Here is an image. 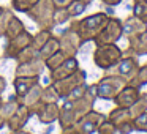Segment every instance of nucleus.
I'll use <instances>...</instances> for the list:
<instances>
[{
	"mask_svg": "<svg viewBox=\"0 0 147 134\" xmlns=\"http://www.w3.org/2000/svg\"><path fill=\"white\" fill-rule=\"evenodd\" d=\"M54 11L55 7L52 3V0H38L33 8L27 11V17L38 25V29H46L52 30L55 27L54 22Z\"/></svg>",
	"mask_w": 147,
	"mask_h": 134,
	"instance_id": "obj_1",
	"label": "nucleus"
},
{
	"mask_svg": "<svg viewBox=\"0 0 147 134\" xmlns=\"http://www.w3.org/2000/svg\"><path fill=\"white\" fill-rule=\"evenodd\" d=\"M33 35L29 30H24L19 35L13 36V38L7 40V44L3 46V58H16L22 49H26L27 46L32 44Z\"/></svg>",
	"mask_w": 147,
	"mask_h": 134,
	"instance_id": "obj_2",
	"label": "nucleus"
},
{
	"mask_svg": "<svg viewBox=\"0 0 147 134\" xmlns=\"http://www.w3.org/2000/svg\"><path fill=\"white\" fill-rule=\"evenodd\" d=\"M105 24H106V16L103 13H98V14H92V16L79 21V22H73L71 29H76V33L81 38H87L90 33L98 32Z\"/></svg>",
	"mask_w": 147,
	"mask_h": 134,
	"instance_id": "obj_3",
	"label": "nucleus"
},
{
	"mask_svg": "<svg viewBox=\"0 0 147 134\" xmlns=\"http://www.w3.org/2000/svg\"><path fill=\"white\" fill-rule=\"evenodd\" d=\"M46 68V63L41 58H35L30 62H22L16 65L14 76H27V77H40Z\"/></svg>",
	"mask_w": 147,
	"mask_h": 134,
	"instance_id": "obj_4",
	"label": "nucleus"
},
{
	"mask_svg": "<svg viewBox=\"0 0 147 134\" xmlns=\"http://www.w3.org/2000/svg\"><path fill=\"white\" fill-rule=\"evenodd\" d=\"M82 77H84V74H78L76 71H74L73 74H70V76L63 77V79H60V80H55V82H52V84H54L57 93L60 95V98H65V96H68L78 85H79Z\"/></svg>",
	"mask_w": 147,
	"mask_h": 134,
	"instance_id": "obj_5",
	"label": "nucleus"
},
{
	"mask_svg": "<svg viewBox=\"0 0 147 134\" xmlns=\"http://www.w3.org/2000/svg\"><path fill=\"white\" fill-rule=\"evenodd\" d=\"M59 111L60 107L57 103H41L40 107L36 109L35 115L43 125H52L55 120H59Z\"/></svg>",
	"mask_w": 147,
	"mask_h": 134,
	"instance_id": "obj_6",
	"label": "nucleus"
},
{
	"mask_svg": "<svg viewBox=\"0 0 147 134\" xmlns=\"http://www.w3.org/2000/svg\"><path fill=\"white\" fill-rule=\"evenodd\" d=\"M32 115L33 114H32V111H30V109H27L26 106L21 104V107L18 109V111L7 120V128L10 131L24 129V126L29 123V120L32 118Z\"/></svg>",
	"mask_w": 147,
	"mask_h": 134,
	"instance_id": "obj_7",
	"label": "nucleus"
},
{
	"mask_svg": "<svg viewBox=\"0 0 147 134\" xmlns=\"http://www.w3.org/2000/svg\"><path fill=\"white\" fill-rule=\"evenodd\" d=\"M41 90H43V85L38 82L35 87H32V88L21 98V104L26 106L27 109H30L33 115H35L36 109L41 104Z\"/></svg>",
	"mask_w": 147,
	"mask_h": 134,
	"instance_id": "obj_8",
	"label": "nucleus"
},
{
	"mask_svg": "<svg viewBox=\"0 0 147 134\" xmlns=\"http://www.w3.org/2000/svg\"><path fill=\"white\" fill-rule=\"evenodd\" d=\"M76 68H78L76 60L70 57V58H67V60H65L59 68H55V70H52L51 73H49V79H51L52 82H55V80H60V79H63V77L73 74L74 71H76Z\"/></svg>",
	"mask_w": 147,
	"mask_h": 134,
	"instance_id": "obj_9",
	"label": "nucleus"
},
{
	"mask_svg": "<svg viewBox=\"0 0 147 134\" xmlns=\"http://www.w3.org/2000/svg\"><path fill=\"white\" fill-rule=\"evenodd\" d=\"M40 82V77H27V76H14L13 79V87L14 93L19 98H22L32 87H35Z\"/></svg>",
	"mask_w": 147,
	"mask_h": 134,
	"instance_id": "obj_10",
	"label": "nucleus"
},
{
	"mask_svg": "<svg viewBox=\"0 0 147 134\" xmlns=\"http://www.w3.org/2000/svg\"><path fill=\"white\" fill-rule=\"evenodd\" d=\"M19 107H21V98L16 93H13V95L8 96V99H5L2 103V106H0V117L7 121Z\"/></svg>",
	"mask_w": 147,
	"mask_h": 134,
	"instance_id": "obj_11",
	"label": "nucleus"
},
{
	"mask_svg": "<svg viewBox=\"0 0 147 134\" xmlns=\"http://www.w3.org/2000/svg\"><path fill=\"white\" fill-rule=\"evenodd\" d=\"M59 51H60V43H59V40L55 38V36H52V38L40 49L38 58H41L43 62H46L49 57H52V55H54L55 52H59Z\"/></svg>",
	"mask_w": 147,
	"mask_h": 134,
	"instance_id": "obj_12",
	"label": "nucleus"
},
{
	"mask_svg": "<svg viewBox=\"0 0 147 134\" xmlns=\"http://www.w3.org/2000/svg\"><path fill=\"white\" fill-rule=\"evenodd\" d=\"M26 30V25H24V22L19 19V17L14 14L13 17L10 19V22H8V27H7V32H5V40H10L13 38V36L19 35L21 32H24Z\"/></svg>",
	"mask_w": 147,
	"mask_h": 134,
	"instance_id": "obj_13",
	"label": "nucleus"
},
{
	"mask_svg": "<svg viewBox=\"0 0 147 134\" xmlns=\"http://www.w3.org/2000/svg\"><path fill=\"white\" fill-rule=\"evenodd\" d=\"M52 38V30H46V29H40L38 32L33 35V40H32V46H35L36 49H41L49 40Z\"/></svg>",
	"mask_w": 147,
	"mask_h": 134,
	"instance_id": "obj_14",
	"label": "nucleus"
},
{
	"mask_svg": "<svg viewBox=\"0 0 147 134\" xmlns=\"http://www.w3.org/2000/svg\"><path fill=\"white\" fill-rule=\"evenodd\" d=\"M38 54L40 51L35 48V46H27L26 49H22V51L18 54V57L14 58V60L18 62V63H22V62H30V60H35V58H38Z\"/></svg>",
	"mask_w": 147,
	"mask_h": 134,
	"instance_id": "obj_15",
	"label": "nucleus"
},
{
	"mask_svg": "<svg viewBox=\"0 0 147 134\" xmlns=\"http://www.w3.org/2000/svg\"><path fill=\"white\" fill-rule=\"evenodd\" d=\"M36 2H38V0H10V8L13 11L26 14L30 8H33V5H35Z\"/></svg>",
	"mask_w": 147,
	"mask_h": 134,
	"instance_id": "obj_16",
	"label": "nucleus"
},
{
	"mask_svg": "<svg viewBox=\"0 0 147 134\" xmlns=\"http://www.w3.org/2000/svg\"><path fill=\"white\" fill-rule=\"evenodd\" d=\"M60 95L57 93L54 84H49V85L43 87L41 90V103H57Z\"/></svg>",
	"mask_w": 147,
	"mask_h": 134,
	"instance_id": "obj_17",
	"label": "nucleus"
},
{
	"mask_svg": "<svg viewBox=\"0 0 147 134\" xmlns=\"http://www.w3.org/2000/svg\"><path fill=\"white\" fill-rule=\"evenodd\" d=\"M13 16H14V11L11 10V8H5L3 7V10H2V13H0V38H3L5 36L8 22H10V19Z\"/></svg>",
	"mask_w": 147,
	"mask_h": 134,
	"instance_id": "obj_18",
	"label": "nucleus"
},
{
	"mask_svg": "<svg viewBox=\"0 0 147 134\" xmlns=\"http://www.w3.org/2000/svg\"><path fill=\"white\" fill-rule=\"evenodd\" d=\"M67 58H68V57H65V54H62L60 51H59V52H55V54L52 55V57H49L48 60L45 62V63H46V68H48L49 71L55 70V68H59V66H60V65L63 63L65 60H67Z\"/></svg>",
	"mask_w": 147,
	"mask_h": 134,
	"instance_id": "obj_19",
	"label": "nucleus"
},
{
	"mask_svg": "<svg viewBox=\"0 0 147 134\" xmlns=\"http://www.w3.org/2000/svg\"><path fill=\"white\" fill-rule=\"evenodd\" d=\"M86 7L87 5L84 3V2H81V0H73V2L67 7V10H68V13H70L71 17H76V16H79V14L84 13Z\"/></svg>",
	"mask_w": 147,
	"mask_h": 134,
	"instance_id": "obj_20",
	"label": "nucleus"
},
{
	"mask_svg": "<svg viewBox=\"0 0 147 134\" xmlns=\"http://www.w3.org/2000/svg\"><path fill=\"white\" fill-rule=\"evenodd\" d=\"M70 19H71V16H70V13H68L67 8H55V11H54V22H55V25L63 24V22H67V21H70Z\"/></svg>",
	"mask_w": 147,
	"mask_h": 134,
	"instance_id": "obj_21",
	"label": "nucleus"
},
{
	"mask_svg": "<svg viewBox=\"0 0 147 134\" xmlns=\"http://www.w3.org/2000/svg\"><path fill=\"white\" fill-rule=\"evenodd\" d=\"M71 2L73 0H52V3H54L55 8H67Z\"/></svg>",
	"mask_w": 147,
	"mask_h": 134,
	"instance_id": "obj_22",
	"label": "nucleus"
},
{
	"mask_svg": "<svg viewBox=\"0 0 147 134\" xmlns=\"http://www.w3.org/2000/svg\"><path fill=\"white\" fill-rule=\"evenodd\" d=\"M7 90V79H5L3 76H0V96H2V93Z\"/></svg>",
	"mask_w": 147,
	"mask_h": 134,
	"instance_id": "obj_23",
	"label": "nucleus"
},
{
	"mask_svg": "<svg viewBox=\"0 0 147 134\" xmlns=\"http://www.w3.org/2000/svg\"><path fill=\"white\" fill-rule=\"evenodd\" d=\"M10 134H33V133L26 131V129H18V131H10Z\"/></svg>",
	"mask_w": 147,
	"mask_h": 134,
	"instance_id": "obj_24",
	"label": "nucleus"
},
{
	"mask_svg": "<svg viewBox=\"0 0 147 134\" xmlns=\"http://www.w3.org/2000/svg\"><path fill=\"white\" fill-rule=\"evenodd\" d=\"M5 126H7V121H5V120H3V118L0 117V131L3 129V128H5Z\"/></svg>",
	"mask_w": 147,
	"mask_h": 134,
	"instance_id": "obj_25",
	"label": "nucleus"
},
{
	"mask_svg": "<svg viewBox=\"0 0 147 134\" xmlns=\"http://www.w3.org/2000/svg\"><path fill=\"white\" fill-rule=\"evenodd\" d=\"M81 2H84V3H86V5H89L90 2H92V0H81Z\"/></svg>",
	"mask_w": 147,
	"mask_h": 134,
	"instance_id": "obj_26",
	"label": "nucleus"
},
{
	"mask_svg": "<svg viewBox=\"0 0 147 134\" xmlns=\"http://www.w3.org/2000/svg\"><path fill=\"white\" fill-rule=\"evenodd\" d=\"M2 103H3V99H2V96H0V106H2Z\"/></svg>",
	"mask_w": 147,
	"mask_h": 134,
	"instance_id": "obj_27",
	"label": "nucleus"
},
{
	"mask_svg": "<svg viewBox=\"0 0 147 134\" xmlns=\"http://www.w3.org/2000/svg\"><path fill=\"white\" fill-rule=\"evenodd\" d=\"M2 10H3V7H0V13H2Z\"/></svg>",
	"mask_w": 147,
	"mask_h": 134,
	"instance_id": "obj_28",
	"label": "nucleus"
}]
</instances>
